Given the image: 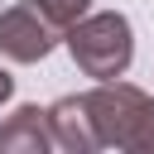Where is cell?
Here are the masks:
<instances>
[{
	"mask_svg": "<svg viewBox=\"0 0 154 154\" xmlns=\"http://www.w3.org/2000/svg\"><path fill=\"white\" fill-rule=\"evenodd\" d=\"M87 96L91 125L101 149H125V154H154V96L140 91L135 82H96Z\"/></svg>",
	"mask_w": 154,
	"mask_h": 154,
	"instance_id": "6da1fadb",
	"label": "cell"
},
{
	"mask_svg": "<svg viewBox=\"0 0 154 154\" xmlns=\"http://www.w3.org/2000/svg\"><path fill=\"white\" fill-rule=\"evenodd\" d=\"M67 53L72 63L96 77V82H111V77H125L130 72V58H135V29L120 10H96L87 19H77L67 29Z\"/></svg>",
	"mask_w": 154,
	"mask_h": 154,
	"instance_id": "7a4b0ae2",
	"label": "cell"
},
{
	"mask_svg": "<svg viewBox=\"0 0 154 154\" xmlns=\"http://www.w3.org/2000/svg\"><path fill=\"white\" fill-rule=\"evenodd\" d=\"M58 38H63V29H58L34 0L0 10V53H5L10 63H43V58L58 48Z\"/></svg>",
	"mask_w": 154,
	"mask_h": 154,
	"instance_id": "3957f363",
	"label": "cell"
},
{
	"mask_svg": "<svg viewBox=\"0 0 154 154\" xmlns=\"http://www.w3.org/2000/svg\"><path fill=\"white\" fill-rule=\"evenodd\" d=\"M48 125H53V140L58 149L67 154H96L101 140H96V125H91V111H87V96H58L48 106Z\"/></svg>",
	"mask_w": 154,
	"mask_h": 154,
	"instance_id": "277c9868",
	"label": "cell"
},
{
	"mask_svg": "<svg viewBox=\"0 0 154 154\" xmlns=\"http://www.w3.org/2000/svg\"><path fill=\"white\" fill-rule=\"evenodd\" d=\"M48 149H58L48 106H19L0 120V154H48Z\"/></svg>",
	"mask_w": 154,
	"mask_h": 154,
	"instance_id": "5b68a950",
	"label": "cell"
},
{
	"mask_svg": "<svg viewBox=\"0 0 154 154\" xmlns=\"http://www.w3.org/2000/svg\"><path fill=\"white\" fill-rule=\"evenodd\" d=\"M34 5H38V10L63 29V38H67V29H72L77 19H87V14H91V0H34Z\"/></svg>",
	"mask_w": 154,
	"mask_h": 154,
	"instance_id": "8992f818",
	"label": "cell"
},
{
	"mask_svg": "<svg viewBox=\"0 0 154 154\" xmlns=\"http://www.w3.org/2000/svg\"><path fill=\"white\" fill-rule=\"evenodd\" d=\"M10 96H14V77H10V72H5V67H0V106H5V101H10Z\"/></svg>",
	"mask_w": 154,
	"mask_h": 154,
	"instance_id": "52a82bcc",
	"label": "cell"
}]
</instances>
